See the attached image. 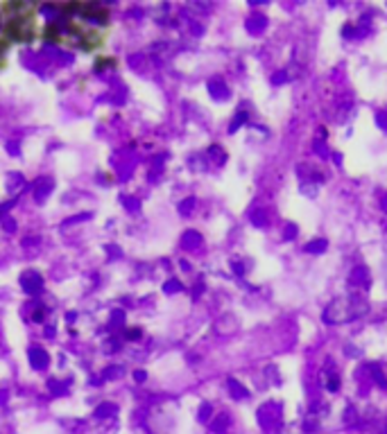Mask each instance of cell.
Instances as JSON below:
<instances>
[{"instance_id":"cell-8","label":"cell","mask_w":387,"mask_h":434,"mask_svg":"<svg viewBox=\"0 0 387 434\" xmlns=\"http://www.w3.org/2000/svg\"><path fill=\"white\" fill-rule=\"evenodd\" d=\"M369 371L374 373V378H376V385L378 387H387V378H385V373H383V369L378 364H369Z\"/></svg>"},{"instance_id":"cell-13","label":"cell","mask_w":387,"mask_h":434,"mask_svg":"<svg viewBox=\"0 0 387 434\" xmlns=\"http://www.w3.org/2000/svg\"><path fill=\"white\" fill-rule=\"evenodd\" d=\"M113 412H116V407H113V405H102V407H98V410H95V416L104 419L107 414H113Z\"/></svg>"},{"instance_id":"cell-4","label":"cell","mask_w":387,"mask_h":434,"mask_svg":"<svg viewBox=\"0 0 387 434\" xmlns=\"http://www.w3.org/2000/svg\"><path fill=\"white\" fill-rule=\"evenodd\" d=\"M351 283L353 285H363V288H369V272L365 267H356L351 274Z\"/></svg>"},{"instance_id":"cell-7","label":"cell","mask_w":387,"mask_h":434,"mask_svg":"<svg viewBox=\"0 0 387 434\" xmlns=\"http://www.w3.org/2000/svg\"><path fill=\"white\" fill-rule=\"evenodd\" d=\"M229 389H231V396H233V398H238V400H242V398H247V396H249V391H247L238 380H233V378L229 380Z\"/></svg>"},{"instance_id":"cell-19","label":"cell","mask_w":387,"mask_h":434,"mask_svg":"<svg viewBox=\"0 0 387 434\" xmlns=\"http://www.w3.org/2000/svg\"><path fill=\"white\" fill-rule=\"evenodd\" d=\"M376 122L381 125L383 129H387V116H385V113H378V116H376Z\"/></svg>"},{"instance_id":"cell-14","label":"cell","mask_w":387,"mask_h":434,"mask_svg":"<svg viewBox=\"0 0 387 434\" xmlns=\"http://www.w3.org/2000/svg\"><path fill=\"white\" fill-rule=\"evenodd\" d=\"M297 231H299V229H297V224H288V226H285V235H283V238L285 240H294Z\"/></svg>"},{"instance_id":"cell-6","label":"cell","mask_w":387,"mask_h":434,"mask_svg":"<svg viewBox=\"0 0 387 434\" xmlns=\"http://www.w3.org/2000/svg\"><path fill=\"white\" fill-rule=\"evenodd\" d=\"M208 88H211L213 98H217V100H224V98H229V91H226V86L220 82V79H213V82L208 84Z\"/></svg>"},{"instance_id":"cell-5","label":"cell","mask_w":387,"mask_h":434,"mask_svg":"<svg viewBox=\"0 0 387 434\" xmlns=\"http://www.w3.org/2000/svg\"><path fill=\"white\" fill-rule=\"evenodd\" d=\"M326 247H329V242L324 238H319V240H313V242H308L304 247V251L306 254H324L326 251Z\"/></svg>"},{"instance_id":"cell-9","label":"cell","mask_w":387,"mask_h":434,"mask_svg":"<svg viewBox=\"0 0 387 434\" xmlns=\"http://www.w3.org/2000/svg\"><path fill=\"white\" fill-rule=\"evenodd\" d=\"M226 425H229V416H226V414H220V419L213 423V432H224Z\"/></svg>"},{"instance_id":"cell-15","label":"cell","mask_w":387,"mask_h":434,"mask_svg":"<svg viewBox=\"0 0 387 434\" xmlns=\"http://www.w3.org/2000/svg\"><path fill=\"white\" fill-rule=\"evenodd\" d=\"M245 120H247V111H240L238 113V118L233 120V125H231V132H235V129L240 127V122H245Z\"/></svg>"},{"instance_id":"cell-11","label":"cell","mask_w":387,"mask_h":434,"mask_svg":"<svg viewBox=\"0 0 387 434\" xmlns=\"http://www.w3.org/2000/svg\"><path fill=\"white\" fill-rule=\"evenodd\" d=\"M310 183H313V181H310ZM308 181H304V183H301V192H304V195H308V197H315L317 195V185H310Z\"/></svg>"},{"instance_id":"cell-3","label":"cell","mask_w":387,"mask_h":434,"mask_svg":"<svg viewBox=\"0 0 387 434\" xmlns=\"http://www.w3.org/2000/svg\"><path fill=\"white\" fill-rule=\"evenodd\" d=\"M265 25H267V18L260 14H254L249 16V20H247V29H249L251 34H258V32H263Z\"/></svg>"},{"instance_id":"cell-2","label":"cell","mask_w":387,"mask_h":434,"mask_svg":"<svg viewBox=\"0 0 387 434\" xmlns=\"http://www.w3.org/2000/svg\"><path fill=\"white\" fill-rule=\"evenodd\" d=\"M258 423L270 434H276L281 430V405L279 403H267L258 410Z\"/></svg>"},{"instance_id":"cell-17","label":"cell","mask_w":387,"mask_h":434,"mask_svg":"<svg viewBox=\"0 0 387 434\" xmlns=\"http://www.w3.org/2000/svg\"><path fill=\"white\" fill-rule=\"evenodd\" d=\"M254 224H256V226H265V224H267V217H265V213H256V215H254Z\"/></svg>"},{"instance_id":"cell-1","label":"cell","mask_w":387,"mask_h":434,"mask_svg":"<svg viewBox=\"0 0 387 434\" xmlns=\"http://www.w3.org/2000/svg\"><path fill=\"white\" fill-rule=\"evenodd\" d=\"M369 305L363 296L358 294H349L344 298H335L326 310H324V321L326 323H344V321H353V319L367 314Z\"/></svg>"},{"instance_id":"cell-18","label":"cell","mask_w":387,"mask_h":434,"mask_svg":"<svg viewBox=\"0 0 387 434\" xmlns=\"http://www.w3.org/2000/svg\"><path fill=\"white\" fill-rule=\"evenodd\" d=\"M315 151H317L319 156H326V154H329V149L324 147V143H315Z\"/></svg>"},{"instance_id":"cell-12","label":"cell","mask_w":387,"mask_h":434,"mask_svg":"<svg viewBox=\"0 0 387 434\" xmlns=\"http://www.w3.org/2000/svg\"><path fill=\"white\" fill-rule=\"evenodd\" d=\"M326 389H329V391H338V389H340V378H338V373H333V376L329 378V382H326Z\"/></svg>"},{"instance_id":"cell-16","label":"cell","mask_w":387,"mask_h":434,"mask_svg":"<svg viewBox=\"0 0 387 434\" xmlns=\"http://www.w3.org/2000/svg\"><path fill=\"white\" fill-rule=\"evenodd\" d=\"M208 416H211V405H201L199 407V421H208Z\"/></svg>"},{"instance_id":"cell-20","label":"cell","mask_w":387,"mask_h":434,"mask_svg":"<svg viewBox=\"0 0 387 434\" xmlns=\"http://www.w3.org/2000/svg\"><path fill=\"white\" fill-rule=\"evenodd\" d=\"M285 79H288V75H285V73H276L274 77H272V82H274V84H283Z\"/></svg>"},{"instance_id":"cell-10","label":"cell","mask_w":387,"mask_h":434,"mask_svg":"<svg viewBox=\"0 0 387 434\" xmlns=\"http://www.w3.org/2000/svg\"><path fill=\"white\" fill-rule=\"evenodd\" d=\"M184 244H186V247H197V244H199V235H197L195 231L186 233V238H184Z\"/></svg>"},{"instance_id":"cell-21","label":"cell","mask_w":387,"mask_h":434,"mask_svg":"<svg viewBox=\"0 0 387 434\" xmlns=\"http://www.w3.org/2000/svg\"><path fill=\"white\" fill-rule=\"evenodd\" d=\"M383 208L387 210V195H385V199H383Z\"/></svg>"}]
</instances>
